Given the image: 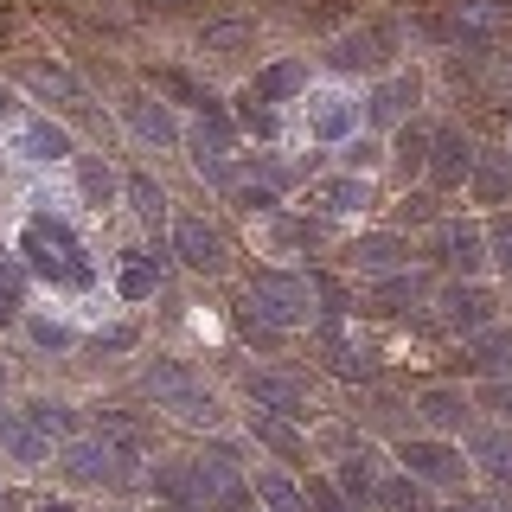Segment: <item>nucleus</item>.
Wrapping results in <instances>:
<instances>
[{"label": "nucleus", "instance_id": "f257e3e1", "mask_svg": "<svg viewBox=\"0 0 512 512\" xmlns=\"http://www.w3.org/2000/svg\"><path fill=\"white\" fill-rule=\"evenodd\" d=\"M20 250H26L32 276H45V282H58V288H84L90 282V256H84V244L71 237V224H64V218H45L39 212V218L26 224Z\"/></svg>", "mask_w": 512, "mask_h": 512}, {"label": "nucleus", "instance_id": "f03ea898", "mask_svg": "<svg viewBox=\"0 0 512 512\" xmlns=\"http://www.w3.org/2000/svg\"><path fill=\"white\" fill-rule=\"evenodd\" d=\"M58 468L71 480H84V487H135L141 480V448L135 442H109V436H71Z\"/></svg>", "mask_w": 512, "mask_h": 512}, {"label": "nucleus", "instance_id": "7ed1b4c3", "mask_svg": "<svg viewBox=\"0 0 512 512\" xmlns=\"http://www.w3.org/2000/svg\"><path fill=\"white\" fill-rule=\"evenodd\" d=\"M141 384H148V397L160 410H173L180 423H218V397L205 391L199 378H192V365L180 359H154L148 372H141Z\"/></svg>", "mask_w": 512, "mask_h": 512}, {"label": "nucleus", "instance_id": "20e7f679", "mask_svg": "<svg viewBox=\"0 0 512 512\" xmlns=\"http://www.w3.org/2000/svg\"><path fill=\"white\" fill-rule=\"evenodd\" d=\"M314 282L308 276H288V269H263V276L250 282V320H263V327H301V320H314Z\"/></svg>", "mask_w": 512, "mask_h": 512}, {"label": "nucleus", "instance_id": "39448f33", "mask_svg": "<svg viewBox=\"0 0 512 512\" xmlns=\"http://www.w3.org/2000/svg\"><path fill=\"white\" fill-rule=\"evenodd\" d=\"M186 474H192V500H218V506H237L244 500V480H237V455L231 448H212V455H199V461H186Z\"/></svg>", "mask_w": 512, "mask_h": 512}, {"label": "nucleus", "instance_id": "423d86ee", "mask_svg": "<svg viewBox=\"0 0 512 512\" xmlns=\"http://www.w3.org/2000/svg\"><path fill=\"white\" fill-rule=\"evenodd\" d=\"M404 474L423 480V487H461L468 461H461V448H448V442H404Z\"/></svg>", "mask_w": 512, "mask_h": 512}, {"label": "nucleus", "instance_id": "0eeeda50", "mask_svg": "<svg viewBox=\"0 0 512 512\" xmlns=\"http://www.w3.org/2000/svg\"><path fill=\"white\" fill-rule=\"evenodd\" d=\"M308 103V135L314 141H352V128H359V103L340 90H314V96H301Z\"/></svg>", "mask_w": 512, "mask_h": 512}, {"label": "nucleus", "instance_id": "6e6552de", "mask_svg": "<svg viewBox=\"0 0 512 512\" xmlns=\"http://www.w3.org/2000/svg\"><path fill=\"white\" fill-rule=\"evenodd\" d=\"M384 58H391V32L384 26H359L346 39H333V52H327L333 71H384Z\"/></svg>", "mask_w": 512, "mask_h": 512}, {"label": "nucleus", "instance_id": "1a4fd4ad", "mask_svg": "<svg viewBox=\"0 0 512 512\" xmlns=\"http://www.w3.org/2000/svg\"><path fill=\"white\" fill-rule=\"evenodd\" d=\"M436 308H442V320H448L455 333L493 327V295H487V288H474V282H448L442 295H436Z\"/></svg>", "mask_w": 512, "mask_h": 512}, {"label": "nucleus", "instance_id": "9d476101", "mask_svg": "<svg viewBox=\"0 0 512 512\" xmlns=\"http://www.w3.org/2000/svg\"><path fill=\"white\" fill-rule=\"evenodd\" d=\"M423 167H429V180H436V186H461L474 173V141L461 135V128H442V135L429 141Z\"/></svg>", "mask_w": 512, "mask_h": 512}, {"label": "nucleus", "instance_id": "9b49d317", "mask_svg": "<svg viewBox=\"0 0 512 512\" xmlns=\"http://www.w3.org/2000/svg\"><path fill=\"white\" fill-rule=\"evenodd\" d=\"M173 256H180L186 269H224V244H218V231L205 218H173Z\"/></svg>", "mask_w": 512, "mask_h": 512}, {"label": "nucleus", "instance_id": "f8f14e48", "mask_svg": "<svg viewBox=\"0 0 512 512\" xmlns=\"http://www.w3.org/2000/svg\"><path fill=\"white\" fill-rule=\"evenodd\" d=\"M308 205H314L320 218H352V212H365V205H372V186H365L359 173H340V180L308 186Z\"/></svg>", "mask_w": 512, "mask_h": 512}, {"label": "nucleus", "instance_id": "ddd939ff", "mask_svg": "<svg viewBox=\"0 0 512 512\" xmlns=\"http://www.w3.org/2000/svg\"><path fill=\"white\" fill-rule=\"evenodd\" d=\"M250 404L256 410H276V416H308V391H301L288 372H250Z\"/></svg>", "mask_w": 512, "mask_h": 512}, {"label": "nucleus", "instance_id": "4468645a", "mask_svg": "<svg viewBox=\"0 0 512 512\" xmlns=\"http://www.w3.org/2000/svg\"><path fill=\"white\" fill-rule=\"evenodd\" d=\"M122 122L135 128L148 148H173V141H180V122H173V109L154 103V96H128V103H122Z\"/></svg>", "mask_w": 512, "mask_h": 512}, {"label": "nucleus", "instance_id": "2eb2a0df", "mask_svg": "<svg viewBox=\"0 0 512 512\" xmlns=\"http://www.w3.org/2000/svg\"><path fill=\"white\" fill-rule=\"evenodd\" d=\"M346 256H352L359 276H391V269L410 263V244H404V237H391V231H372V237H359Z\"/></svg>", "mask_w": 512, "mask_h": 512}, {"label": "nucleus", "instance_id": "dca6fc26", "mask_svg": "<svg viewBox=\"0 0 512 512\" xmlns=\"http://www.w3.org/2000/svg\"><path fill=\"white\" fill-rule=\"evenodd\" d=\"M468 186H474V199H480V205H506V199H512V154H500V148L474 154Z\"/></svg>", "mask_w": 512, "mask_h": 512}, {"label": "nucleus", "instance_id": "f3484780", "mask_svg": "<svg viewBox=\"0 0 512 512\" xmlns=\"http://www.w3.org/2000/svg\"><path fill=\"white\" fill-rule=\"evenodd\" d=\"M20 77H26V84L45 96V103H64V109H90V90L77 84V77L64 71V64H26Z\"/></svg>", "mask_w": 512, "mask_h": 512}, {"label": "nucleus", "instance_id": "a211bd4d", "mask_svg": "<svg viewBox=\"0 0 512 512\" xmlns=\"http://www.w3.org/2000/svg\"><path fill=\"white\" fill-rule=\"evenodd\" d=\"M0 448H7L20 468H45V461H52V442H45L26 416H0Z\"/></svg>", "mask_w": 512, "mask_h": 512}, {"label": "nucleus", "instance_id": "6ab92c4d", "mask_svg": "<svg viewBox=\"0 0 512 512\" xmlns=\"http://www.w3.org/2000/svg\"><path fill=\"white\" fill-rule=\"evenodd\" d=\"M416 109V77H391V84H378L372 90V103H365V122H378V128H397Z\"/></svg>", "mask_w": 512, "mask_h": 512}, {"label": "nucleus", "instance_id": "aec40b11", "mask_svg": "<svg viewBox=\"0 0 512 512\" xmlns=\"http://www.w3.org/2000/svg\"><path fill=\"white\" fill-rule=\"evenodd\" d=\"M468 365L480 378H506L512 372V333L506 327H480L474 346H468Z\"/></svg>", "mask_w": 512, "mask_h": 512}, {"label": "nucleus", "instance_id": "412c9836", "mask_svg": "<svg viewBox=\"0 0 512 512\" xmlns=\"http://www.w3.org/2000/svg\"><path fill=\"white\" fill-rule=\"evenodd\" d=\"M416 410H423V423H429V429H442V436H448V429H468V416H474V404H468L461 391H448V384L423 391V404H416Z\"/></svg>", "mask_w": 512, "mask_h": 512}, {"label": "nucleus", "instance_id": "4be33fe9", "mask_svg": "<svg viewBox=\"0 0 512 512\" xmlns=\"http://www.w3.org/2000/svg\"><path fill=\"white\" fill-rule=\"evenodd\" d=\"M442 263H455L461 276H474V269L487 263V237H480L474 224H442Z\"/></svg>", "mask_w": 512, "mask_h": 512}, {"label": "nucleus", "instance_id": "5701e85b", "mask_svg": "<svg viewBox=\"0 0 512 512\" xmlns=\"http://www.w3.org/2000/svg\"><path fill=\"white\" fill-rule=\"evenodd\" d=\"M256 103H288V96H308V71L301 64H263L256 71V84H250Z\"/></svg>", "mask_w": 512, "mask_h": 512}, {"label": "nucleus", "instance_id": "b1692460", "mask_svg": "<svg viewBox=\"0 0 512 512\" xmlns=\"http://www.w3.org/2000/svg\"><path fill=\"white\" fill-rule=\"evenodd\" d=\"M372 448H359V455H346L340 461V493H346V506H365L378 493V468H372Z\"/></svg>", "mask_w": 512, "mask_h": 512}, {"label": "nucleus", "instance_id": "393cba45", "mask_svg": "<svg viewBox=\"0 0 512 512\" xmlns=\"http://www.w3.org/2000/svg\"><path fill=\"white\" fill-rule=\"evenodd\" d=\"M13 141H20L26 160H64V154H71V141H64L58 122H20V135H13Z\"/></svg>", "mask_w": 512, "mask_h": 512}, {"label": "nucleus", "instance_id": "a878e982", "mask_svg": "<svg viewBox=\"0 0 512 512\" xmlns=\"http://www.w3.org/2000/svg\"><path fill=\"white\" fill-rule=\"evenodd\" d=\"M506 20H512V0H455L461 32H480V39H487V32H500Z\"/></svg>", "mask_w": 512, "mask_h": 512}, {"label": "nucleus", "instance_id": "bb28decb", "mask_svg": "<svg viewBox=\"0 0 512 512\" xmlns=\"http://www.w3.org/2000/svg\"><path fill=\"white\" fill-rule=\"evenodd\" d=\"M474 461L493 480H512V436H506V429H480V436H474Z\"/></svg>", "mask_w": 512, "mask_h": 512}, {"label": "nucleus", "instance_id": "cd10ccee", "mask_svg": "<svg viewBox=\"0 0 512 512\" xmlns=\"http://www.w3.org/2000/svg\"><path fill=\"white\" fill-rule=\"evenodd\" d=\"M26 423L39 429L45 442H64V436H71V404H58V397H32V404H26Z\"/></svg>", "mask_w": 512, "mask_h": 512}, {"label": "nucleus", "instance_id": "c85d7f7f", "mask_svg": "<svg viewBox=\"0 0 512 512\" xmlns=\"http://www.w3.org/2000/svg\"><path fill=\"white\" fill-rule=\"evenodd\" d=\"M250 429H256V442L282 448L288 461L301 455V436H295V423H288V416H276V410H250Z\"/></svg>", "mask_w": 512, "mask_h": 512}, {"label": "nucleus", "instance_id": "c756f323", "mask_svg": "<svg viewBox=\"0 0 512 512\" xmlns=\"http://www.w3.org/2000/svg\"><path fill=\"white\" fill-rule=\"evenodd\" d=\"M256 500L269 512H308V493H301L295 480H282V474H256Z\"/></svg>", "mask_w": 512, "mask_h": 512}, {"label": "nucleus", "instance_id": "7c9ffc66", "mask_svg": "<svg viewBox=\"0 0 512 512\" xmlns=\"http://www.w3.org/2000/svg\"><path fill=\"white\" fill-rule=\"evenodd\" d=\"M372 500H378L384 512H429V506H423V480H410V474L378 480V493H372Z\"/></svg>", "mask_w": 512, "mask_h": 512}, {"label": "nucleus", "instance_id": "2f4dec72", "mask_svg": "<svg viewBox=\"0 0 512 512\" xmlns=\"http://www.w3.org/2000/svg\"><path fill=\"white\" fill-rule=\"evenodd\" d=\"M20 308H26V269L0 250V327H7V320H20Z\"/></svg>", "mask_w": 512, "mask_h": 512}, {"label": "nucleus", "instance_id": "473e14b6", "mask_svg": "<svg viewBox=\"0 0 512 512\" xmlns=\"http://www.w3.org/2000/svg\"><path fill=\"white\" fill-rule=\"evenodd\" d=\"M128 205H135V218H141V224H154V231L167 224V192H160L154 180H141V173L128 180Z\"/></svg>", "mask_w": 512, "mask_h": 512}, {"label": "nucleus", "instance_id": "72a5a7b5", "mask_svg": "<svg viewBox=\"0 0 512 512\" xmlns=\"http://www.w3.org/2000/svg\"><path fill=\"white\" fill-rule=\"evenodd\" d=\"M160 288V269L148 263V256H128L122 263V301H148Z\"/></svg>", "mask_w": 512, "mask_h": 512}, {"label": "nucleus", "instance_id": "f704fd0d", "mask_svg": "<svg viewBox=\"0 0 512 512\" xmlns=\"http://www.w3.org/2000/svg\"><path fill=\"white\" fill-rule=\"evenodd\" d=\"M77 180H84V192H90V199H103V205H109V192H116V173H109L96 154L77 160Z\"/></svg>", "mask_w": 512, "mask_h": 512}, {"label": "nucleus", "instance_id": "c9c22d12", "mask_svg": "<svg viewBox=\"0 0 512 512\" xmlns=\"http://www.w3.org/2000/svg\"><path fill=\"white\" fill-rule=\"evenodd\" d=\"M416 295H423V276H397V269H391V276L378 282V301H384V308H404V301H416Z\"/></svg>", "mask_w": 512, "mask_h": 512}, {"label": "nucleus", "instance_id": "e433bc0d", "mask_svg": "<svg viewBox=\"0 0 512 512\" xmlns=\"http://www.w3.org/2000/svg\"><path fill=\"white\" fill-rule=\"evenodd\" d=\"M487 256H493V263H500L506 276H512V212H506L500 224H493V237H487Z\"/></svg>", "mask_w": 512, "mask_h": 512}, {"label": "nucleus", "instance_id": "4c0bfd02", "mask_svg": "<svg viewBox=\"0 0 512 512\" xmlns=\"http://www.w3.org/2000/svg\"><path fill=\"white\" fill-rule=\"evenodd\" d=\"M244 128H250V135H276V109L256 103L250 90H244Z\"/></svg>", "mask_w": 512, "mask_h": 512}, {"label": "nucleus", "instance_id": "58836bf2", "mask_svg": "<svg viewBox=\"0 0 512 512\" xmlns=\"http://www.w3.org/2000/svg\"><path fill=\"white\" fill-rule=\"evenodd\" d=\"M423 154H429V135H416V128H404V135H397V160H404V173H416V167H423Z\"/></svg>", "mask_w": 512, "mask_h": 512}, {"label": "nucleus", "instance_id": "ea45409f", "mask_svg": "<svg viewBox=\"0 0 512 512\" xmlns=\"http://www.w3.org/2000/svg\"><path fill=\"white\" fill-rule=\"evenodd\" d=\"M32 340H39L45 352H64V346H71V327H58V320H32Z\"/></svg>", "mask_w": 512, "mask_h": 512}, {"label": "nucleus", "instance_id": "a19ab883", "mask_svg": "<svg viewBox=\"0 0 512 512\" xmlns=\"http://www.w3.org/2000/svg\"><path fill=\"white\" fill-rule=\"evenodd\" d=\"M224 45H250V26H212L205 32V52H224Z\"/></svg>", "mask_w": 512, "mask_h": 512}, {"label": "nucleus", "instance_id": "79ce46f5", "mask_svg": "<svg viewBox=\"0 0 512 512\" xmlns=\"http://www.w3.org/2000/svg\"><path fill=\"white\" fill-rule=\"evenodd\" d=\"M308 500H314L320 512H346V493H340V487H327V480H308Z\"/></svg>", "mask_w": 512, "mask_h": 512}, {"label": "nucleus", "instance_id": "37998d69", "mask_svg": "<svg viewBox=\"0 0 512 512\" xmlns=\"http://www.w3.org/2000/svg\"><path fill=\"white\" fill-rule=\"evenodd\" d=\"M7 116H13V90L0 84V122H7Z\"/></svg>", "mask_w": 512, "mask_h": 512}, {"label": "nucleus", "instance_id": "c03bdc74", "mask_svg": "<svg viewBox=\"0 0 512 512\" xmlns=\"http://www.w3.org/2000/svg\"><path fill=\"white\" fill-rule=\"evenodd\" d=\"M39 512H77V506H64V500H45V506H39Z\"/></svg>", "mask_w": 512, "mask_h": 512}, {"label": "nucleus", "instance_id": "a18cd8bd", "mask_svg": "<svg viewBox=\"0 0 512 512\" xmlns=\"http://www.w3.org/2000/svg\"><path fill=\"white\" fill-rule=\"evenodd\" d=\"M461 512H500V506H487V500H474V506H461Z\"/></svg>", "mask_w": 512, "mask_h": 512}, {"label": "nucleus", "instance_id": "49530a36", "mask_svg": "<svg viewBox=\"0 0 512 512\" xmlns=\"http://www.w3.org/2000/svg\"><path fill=\"white\" fill-rule=\"evenodd\" d=\"M0 512H13V493L7 487H0Z\"/></svg>", "mask_w": 512, "mask_h": 512}, {"label": "nucleus", "instance_id": "de8ad7c7", "mask_svg": "<svg viewBox=\"0 0 512 512\" xmlns=\"http://www.w3.org/2000/svg\"><path fill=\"white\" fill-rule=\"evenodd\" d=\"M0 416H7V410H0Z\"/></svg>", "mask_w": 512, "mask_h": 512}]
</instances>
